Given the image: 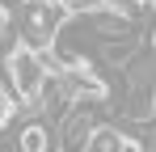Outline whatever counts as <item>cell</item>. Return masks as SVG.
I'll return each instance as SVG.
<instances>
[{
    "label": "cell",
    "instance_id": "obj_2",
    "mask_svg": "<svg viewBox=\"0 0 156 152\" xmlns=\"http://www.w3.org/2000/svg\"><path fill=\"white\" fill-rule=\"evenodd\" d=\"M84 148H93V152H127V148H139V144L131 135H122V131H114V127H93L89 139H84Z\"/></svg>",
    "mask_w": 156,
    "mask_h": 152
},
{
    "label": "cell",
    "instance_id": "obj_1",
    "mask_svg": "<svg viewBox=\"0 0 156 152\" xmlns=\"http://www.w3.org/2000/svg\"><path fill=\"white\" fill-rule=\"evenodd\" d=\"M4 72H9V85H13L17 101L30 106V110H38L42 89H47V80H51V63H47V55L17 42V47L9 51V59H4Z\"/></svg>",
    "mask_w": 156,
    "mask_h": 152
},
{
    "label": "cell",
    "instance_id": "obj_3",
    "mask_svg": "<svg viewBox=\"0 0 156 152\" xmlns=\"http://www.w3.org/2000/svg\"><path fill=\"white\" fill-rule=\"evenodd\" d=\"M17 148H26V152H42V148H51V131H47V123H42V118L21 123V127H17Z\"/></svg>",
    "mask_w": 156,
    "mask_h": 152
}]
</instances>
